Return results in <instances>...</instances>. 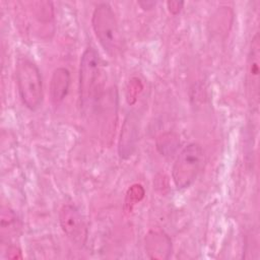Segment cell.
<instances>
[{"label": "cell", "instance_id": "obj_1", "mask_svg": "<svg viewBox=\"0 0 260 260\" xmlns=\"http://www.w3.org/2000/svg\"><path fill=\"white\" fill-rule=\"evenodd\" d=\"M104 73L99 53L92 47L86 48L81 55L79 66V103L84 111L89 110L101 96Z\"/></svg>", "mask_w": 260, "mask_h": 260}, {"label": "cell", "instance_id": "obj_2", "mask_svg": "<svg viewBox=\"0 0 260 260\" xmlns=\"http://www.w3.org/2000/svg\"><path fill=\"white\" fill-rule=\"evenodd\" d=\"M15 76L22 104L30 111L38 110L43 102V80L40 69L28 58L20 57L16 61Z\"/></svg>", "mask_w": 260, "mask_h": 260}, {"label": "cell", "instance_id": "obj_3", "mask_svg": "<svg viewBox=\"0 0 260 260\" xmlns=\"http://www.w3.org/2000/svg\"><path fill=\"white\" fill-rule=\"evenodd\" d=\"M91 25L103 49L111 56L117 55L122 47V36L116 15L108 3L95 6L91 16Z\"/></svg>", "mask_w": 260, "mask_h": 260}, {"label": "cell", "instance_id": "obj_4", "mask_svg": "<svg viewBox=\"0 0 260 260\" xmlns=\"http://www.w3.org/2000/svg\"><path fill=\"white\" fill-rule=\"evenodd\" d=\"M203 160V149L198 143H190L185 146L172 168V178L175 186L178 189L190 187L198 177Z\"/></svg>", "mask_w": 260, "mask_h": 260}, {"label": "cell", "instance_id": "obj_5", "mask_svg": "<svg viewBox=\"0 0 260 260\" xmlns=\"http://www.w3.org/2000/svg\"><path fill=\"white\" fill-rule=\"evenodd\" d=\"M62 231L72 243L83 246L87 239V225L79 210L72 204H65L59 211Z\"/></svg>", "mask_w": 260, "mask_h": 260}, {"label": "cell", "instance_id": "obj_6", "mask_svg": "<svg viewBox=\"0 0 260 260\" xmlns=\"http://www.w3.org/2000/svg\"><path fill=\"white\" fill-rule=\"evenodd\" d=\"M259 59H260V39L257 32L251 42L250 51L247 60L246 73V88L248 100L252 108H257L259 104V88H260V73H259Z\"/></svg>", "mask_w": 260, "mask_h": 260}, {"label": "cell", "instance_id": "obj_7", "mask_svg": "<svg viewBox=\"0 0 260 260\" xmlns=\"http://www.w3.org/2000/svg\"><path fill=\"white\" fill-rule=\"evenodd\" d=\"M138 137V127L135 116L131 113L126 117L119 140V155L121 158L126 159L132 155L136 147Z\"/></svg>", "mask_w": 260, "mask_h": 260}, {"label": "cell", "instance_id": "obj_8", "mask_svg": "<svg viewBox=\"0 0 260 260\" xmlns=\"http://www.w3.org/2000/svg\"><path fill=\"white\" fill-rule=\"evenodd\" d=\"M145 251L151 259H168L172 253L171 240L162 232H149L145 237Z\"/></svg>", "mask_w": 260, "mask_h": 260}, {"label": "cell", "instance_id": "obj_9", "mask_svg": "<svg viewBox=\"0 0 260 260\" xmlns=\"http://www.w3.org/2000/svg\"><path fill=\"white\" fill-rule=\"evenodd\" d=\"M70 85V72L64 67L54 70L50 82L51 100L55 106L63 102L68 93Z\"/></svg>", "mask_w": 260, "mask_h": 260}, {"label": "cell", "instance_id": "obj_10", "mask_svg": "<svg viewBox=\"0 0 260 260\" xmlns=\"http://www.w3.org/2000/svg\"><path fill=\"white\" fill-rule=\"evenodd\" d=\"M178 137L173 133H165L162 134L156 142L157 149L162 155H171L175 152L179 145Z\"/></svg>", "mask_w": 260, "mask_h": 260}, {"label": "cell", "instance_id": "obj_11", "mask_svg": "<svg viewBox=\"0 0 260 260\" xmlns=\"http://www.w3.org/2000/svg\"><path fill=\"white\" fill-rule=\"evenodd\" d=\"M168 5V8H169V11L173 14H178L181 9L183 8V5H184V2L183 1H169L167 3Z\"/></svg>", "mask_w": 260, "mask_h": 260}, {"label": "cell", "instance_id": "obj_12", "mask_svg": "<svg viewBox=\"0 0 260 260\" xmlns=\"http://www.w3.org/2000/svg\"><path fill=\"white\" fill-rule=\"evenodd\" d=\"M138 4L143 9H151L155 5V2H153V1H140V2H138Z\"/></svg>", "mask_w": 260, "mask_h": 260}]
</instances>
